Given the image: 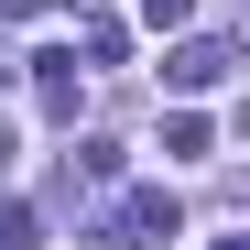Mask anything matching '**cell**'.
Instances as JSON below:
<instances>
[{
	"label": "cell",
	"mask_w": 250,
	"mask_h": 250,
	"mask_svg": "<svg viewBox=\"0 0 250 250\" xmlns=\"http://www.w3.org/2000/svg\"><path fill=\"white\" fill-rule=\"evenodd\" d=\"M229 65H239V44H229V33H196V44H174V55H163V87H174V98H207V87H229Z\"/></svg>",
	"instance_id": "cell-1"
},
{
	"label": "cell",
	"mask_w": 250,
	"mask_h": 250,
	"mask_svg": "<svg viewBox=\"0 0 250 250\" xmlns=\"http://www.w3.org/2000/svg\"><path fill=\"white\" fill-rule=\"evenodd\" d=\"M33 98L44 120H76V55H33Z\"/></svg>",
	"instance_id": "cell-2"
},
{
	"label": "cell",
	"mask_w": 250,
	"mask_h": 250,
	"mask_svg": "<svg viewBox=\"0 0 250 250\" xmlns=\"http://www.w3.org/2000/svg\"><path fill=\"white\" fill-rule=\"evenodd\" d=\"M163 152H174V163H207V152H218V120H207V109H174V120H163Z\"/></svg>",
	"instance_id": "cell-3"
},
{
	"label": "cell",
	"mask_w": 250,
	"mask_h": 250,
	"mask_svg": "<svg viewBox=\"0 0 250 250\" xmlns=\"http://www.w3.org/2000/svg\"><path fill=\"white\" fill-rule=\"evenodd\" d=\"M44 239V218H33V207H0V250H33Z\"/></svg>",
	"instance_id": "cell-4"
},
{
	"label": "cell",
	"mask_w": 250,
	"mask_h": 250,
	"mask_svg": "<svg viewBox=\"0 0 250 250\" xmlns=\"http://www.w3.org/2000/svg\"><path fill=\"white\" fill-rule=\"evenodd\" d=\"M142 11H152V22H185V11H196V0H142Z\"/></svg>",
	"instance_id": "cell-5"
},
{
	"label": "cell",
	"mask_w": 250,
	"mask_h": 250,
	"mask_svg": "<svg viewBox=\"0 0 250 250\" xmlns=\"http://www.w3.org/2000/svg\"><path fill=\"white\" fill-rule=\"evenodd\" d=\"M33 11H44V0H0V22H33Z\"/></svg>",
	"instance_id": "cell-6"
},
{
	"label": "cell",
	"mask_w": 250,
	"mask_h": 250,
	"mask_svg": "<svg viewBox=\"0 0 250 250\" xmlns=\"http://www.w3.org/2000/svg\"><path fill=\"white\" fill-rule=\"evenodd\" d=\"M0 174H11V120H0Z\"/></svg>",
	"instance_id": "cell-7"
}]
</instances>
